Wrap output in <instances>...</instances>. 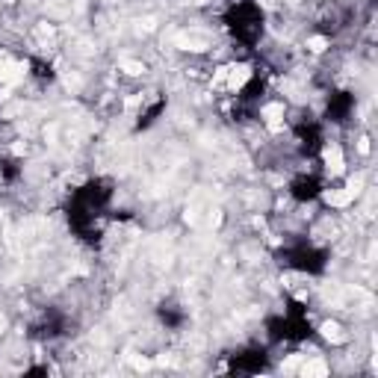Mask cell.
<instances>
[{"mask_svg": "<svg viewBox=\"0 0 378 378\" xmlns=\"http://www.w3.org/2000/svg\"><path fill=\"white\" fill-rule=\"evenodd\" d=\"M323 157H325V166L331 175H343L346 172V154L337 142H325L323 145Z\"/></svg>", "mask_w": 378, "mask_h": 378, "instance_id": "6da1fadb", "label": "cell"}, {"mask_svg": "<svg viewBox=\"0 0 378 378\" xmlns=\"http://www.w3.org/2000/svg\"><path fill=\"white\" fill-rule=\"evenodd\" d=\"M323 337H325V340H334V343L346 340V334H343V328H340V323H325V325H323Z\"/></svg>", "mask_w": 378, "mask_h": 378, "instance_id": "7a4b0ae2", "label": "cell"}]
</instances>
